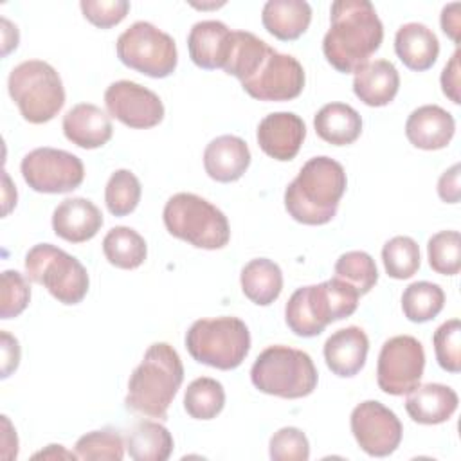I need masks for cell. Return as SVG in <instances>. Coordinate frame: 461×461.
<instances>
[{
	"label": "cell",
	"instance_id": "cell-1",
	"mask_svg": "<svg viewBox=\"0 0 461 461\" xmlns=\"http://www.w3.org/2000/svg\"><path fill=\"white\" fill-rule=\"evenodd\" d=\"M384 25L369 0H335L322 40L326 61L342 74L357 72L380 49Z\"/></svg>",
	"mask_w": 461,
	"mask_h": 461
},
{
	"label": "cell",
	"instance_id": "cell-2",
	"mask_svg": "<svg viewBox=\"0 0 461 461\" xmlns=\"http://www.w3.org/2000/svg\"><path fill=\"white\" fill-rule=\"evenodd\" d=\"M346 185L340 162L326 155L313 157L285 189V209L299 223L324 225L337 214Z\"/></svg>",
	"mask_w": 461,
	"mask_h": 461
},
{
	"label": "cell",
	"instance_id": "cell-3",
	"mask_svg": "<svg viewBox=\"0 0 461 461\" xmlns=\"http://www.w3.org/2000/svg\"><path fill=\"white\" fill-rule=\"evenodd\" d=\"M184 380L180 355L167 342L151 344L128 380L124 403L130 411L164 420Z\"/></svg>",
	"mask_w": 461,
	"mask_h": 461
},
{
	"label": "cell",
	"instance_id": "cell-4",
	"mask_svg": "<svg viewBox=\"0 0 461 461\" xmlns=\"http://www.w3.org/2000/svg\"><path fill=\"white\" fill-rule=\"evenodd\" d=\"M358 297L351 285L337 277L297 288L285 306V322L297 337H317L328 324L353 315Z\"/></svg>",
	"mask_w": 461,
	"mask_h": 461
},
{
	"label": "cell",
	"instance_id": "cell-5",
	"mask_svg": "<svg viewBox=\"0 0 461 461\" xmlns=\"http://www.w3.org/2000/svg\"><path fill=\"white\" fill-rule=\"evenodd\" d=\"M254 387L279 398H304L317 387L319 373L306 351L290 346H268L250 369Z\"/></svg>",
	"mask_w": 461,
	"mask_h": 461
},
{
	"label": "cell",
	"instance_id": "cell-6",
	"mask_svg": "<svg viewBox=\"0 0 461 461\" xmlns=\"http://www.w3.org/2000/svg\"><path fill=\"white\" fill-rule=\"evenodd\" d=\"M167 232L196 249H223L230 240L227 216L194 193L173 194L162 211Z\"/></svg>",
	"mask_w": 461,
	"mask_h": 461
},
{
	"label": "cell",
	"instance_id": "cell-7",
	"mask_svg": "<svg viewBox=\"0 0 461 461\" xmlns=\"http://www.w3.org/2000/svg\"><path fill=\"white\" fill-rule=\"evenodd\" d=\"M7 90L22 117L31 124L52 121L65 104L59 74L41 59H27L16 65L7 77Z\"/></svg>",
	"mask_w": 461,
	"mask_h": 461
},
{
	"label": "cell",
	"instance_id": "cell-8",
	"mask_svg": "<svg viewBox=\"0 0 461 461\" xmlns=\"http://www.w3.org/2000/svg\"><path fill=\"white\" fill-rule=\"evenodd\" d=\"M185 348L196 362L230 371L249 355L250 331L238 317L198 319L185 333Z\"/></svg>",
	"mask_w": 461,
	"mask_h": 461
},
{
	"label": "cell",
	"instance_id": "cell-9",
	"mask_svg": "<svg viewBox=\"0 0 461 461\" xmlns=\"http://www.w3.org/2000/svg\"><path fill=\"white\" fill-rule=\"evenodd\" d=\"M25 274L43 285L61 304H77L85 299L90 277L83 263L50 243H38L25 254Z\"/></svg>",
	"mask_w": 461,
	"mask_h": 461
},
{
	"label": "cell",
	"instance_id": "cell-10",
	"mask_svg": "<svg viewBox=\"0 0 461 461\" xmlns=\"http://www.w3.org/2000/svg\"><path fill=\"white\" fill-rule=\"evenodd\" d=\"M115 50L122 65L155 79L173 74L178 63L175 40L149 22L131 23L117 38Z\"/></svg>",
	"mask_w": 461,
	"mask_h": 461
},
{
	"label": "cell",
	"instance_id": "cell-11",
	"mask_svg": "<svg viewBox=\"0 0 461 461\" xmlns=\"http://www.w3.org/2000/svg\"><path fill=\"white\" fill-rule=\"evenodd\" d=\"M25 184L36 193L61 194L77 189L85 178V166L74 153L56 148H36L20 164Z\"/></svg>",
	"mask_w": 461,
	"mask_h": 461
},
{
	"label": "cell",
	"instance_id": "cell-12",
	"mask_svg": "<svg viewBox=\"0 0 461 461\" xmlns=\"http://www.w3.org/2000/svg\"><path fill=\"white\" fill-rule=\"evenodd\" d=\"M425 369V351L418 339L396 335L382 344L376 382L385 394L402 396L420 385Z\"/></svg>",
	"mask_w": 461,
	"mask_h": 461
},
{
	"label": "cell",
	"instance_id": "cell-13",
	"mask_svg": "<svg viewBox=\"0 0 461 461\" xmlns=\"http://www.w3.org/2000/svg\"><path fill=\"white\" fill-rule=\"evenodd\" d=\"M304 68L290 54L268 49L258 68L241 81L243 90L259 101H290L301 95L304 88Z\"/></svg>",
	"mask_w": 461,
	"mask_h": 461
},
{
	"label": "cell",
	"instance_id": "cell-14",
	"mask_svg": "<svg viewBox=\"0 0 461 461\" xmlns=\"http://www.w3.org/2000/svg\"><path fill=\"white\" fill-rule=\"evenodd\" d=\"M349 425L358 447L371 457H385L393 454L400 447L403 436L400 418L376 400L358 403L351 411Z\"/></svg>",
	"mask_w": 461,
	"mask_h": 461
},
{
	"label": "cell",
	"instance_id": "cell-15",
	"mask_svg": "<svg viewBox=\"0 0 461 461\" xmlns=\"http://www.w3.org/2000/svg\"><path fill=\"white\" fill-rule=\"evenodd\" d=\"M104 104L108 115L135 130L153 128L164 119L160 97L153 90L128 79L115 81L106 88Z\"/></svg>",
	"mask_w": 461,
	"mask_h": 461
},
{
	"label": "cell",
	"instance_id": "cell-16",
	"mask_svg": "<svg viewBox=\"0 0 461 461\" xmlns=\"http://www.w3.org/2000/svg\"><path fill=\"white\" fill-rule=\"evenodd\" d=\"M256 137L265 155L286 162L299 153L306 137V126L294 112H274L259 121Z\"/></svg>",
	"mask_w": 461,
	"mask_h": 461
},
{
	"label": "cell",
	"instance_id": "cell-17",
	"mask_svg": "<svg viewBox=\"0 0 461 461\" xmlns=\"http://www.w3.org/2000/svg\"><path fill=\"white\" fill-rule=\"evenodd\" d=\"M103 227L99 207L81 196L65 198L52 212V230L58 238L70 243L92 240Z\"/></svg>",
	"mask_w": 461,
	"mask_h": 461
},
{
	"label": "cell",
	"instance_id": "cell-18",
	"mask_svg": "<svg viewBox=\"0 0 461 461\" xmlns=\"http://www.w3.org/2000/svg\"><path fill=\"white\" fill-rule=\"evenodd\" d=\"M232 31L220 20L196 22L187 36L189 58L205 70L223 68L230 54Z\"/></svg>",
	"mask_w": 461,
	"mask_h": 461
},
{
	"label": "cell",
	"instance_id": "cell-19",
	"mask_svg": "<svg viewBox=\"0 0 461 461\" xmlns=\"http://www.w3.org/2000/svg\"><path fill=\"white\" fill-rule=\"evenodd\" d=\"M369 351V339L358 326H348L331 333L324 342V360L328 369L340 376L349 378L360 373L366 366Z\"/></svg>",
	"mask_w": 461,
	"mask_h": 461
},
{
	"label": "cell",
	"instance_id": "cell-20",
	"mask_svg": "<svg viewBox=\"0 0 461 461\" xmlns=\"http://www.w3.org/2000/svg\"><path fill=\"white\" fill-rule=\"evenodd\" d=\"M456 131V121L450 112L438 104H423L411 112L405 122L409 142L420 149L434 151L448 146Z\"/></svg>",
	"mask_w": 461,
	"mask_h": 461
},
{
	"label": "cell",
	"instance_id": "cell-21",
	"mask_svg": "<svg viewBox=\"0 0 461 461\" xmlns=\"http://www.w3.org/2000/svg\"><path fill=\"white\" fill-rule=\"evenodd\" d=\"M250 166V149L241 137L220 135L203 151L205 173L221 184L240 180Z\"/></svg>",
	"mask_w": 461,
	"mask_h": 461
},
{
	"label": "cell",
	"instance_id": "cell-22",
	"mask_svg": "<svg viewBox=\"0 0 461 461\" xmlns=\"http://www.w3.org/2000/svg\"><path fill=\"white\" fill-rule=\"evenodd\" d=\"M65 137L83 148L95 149L104 146L113 133L110 115L92 103H79L63 115Z\"/></svg>",
	"mask_w": 461,
	"mask_h": 461
},
{
	"label": "cell",
	"instance_id": "cell-23",
	"mask_svg": "<svg viewBox=\"0 0 461 461\" xmlns=\"http://www.w3.org/2000/svg\"><path fill=\"white\" fill-rule=\"evenodd\" d=\"M459 403L457 393L445 384L416 385L405 398V411L412 421L438 425L450 420Z\"/></svg>",
	"mask_w": 461,
	"mask_h": 461
},
{
	"label": "cell",
	"instance_id": "cell-24",
	"mask_svg": "<svg viewBox=\"0 0 461 461\" xmlns=\"http://www.w3.org/2000/svg\"><path fill=\"white\" fill-rule=\"evenodd\" d=\"M400 88L396 67L387 59L367 61L355 72L353 92L367 106L389 104Z\"/></svg>",
	"mask_w": 461,
	"mask_h": 461
},
{
	"label": "cell",
	"instance_id": "cell-25",
	"mask_svg": "<svg viewBox=\"0 0 461 461\" xmlns=\"http://www.w3.org/2000/svg\"><path fill=\"white\" fill-rule=\"evenodd\" d=\"M394 52L407 68L423 72L436 63L439 56V41L427 25L409 22L396 31Z\"/></svg>",
	"mask_w": 461,
	"mask_h": 461
},
{
	"label": "cell",
	"instance_id": "cell-26",
	"mask_svg": "<svg viewBox=\"0 0 461 461\" xmlns=\"http://www.w3.org/2000/svg\"><path fill=\"white\" fill-rule=\"evenodd\" d=\"M312 22V7L304 0H268L261 11L263 27L281 41L297 40Z\"/></svg>",
	"mask_w": 461,
	"mask_h": 461
},
{
	"label": "cell",
	"instance_id": "cell-27",
	"mask_svg": "<svg viewBox=\"0 0 461 461\" xmlns=\"http://www.w3.org/2000/svg\"><path fill=\"white\" fill-rule=\"evenodd\" d=\"M315 133L328 144L348 146L362 133L360 113L346 103H328L313 117Z\"/></svg>",
	"mask_w": 461,
	"mask_h": 461
},
{
	"label": "cell",
	"instance_id": "cell-28",
	"mask_svg": "<svg viewBox=\"0 0 461 461\" xmlns=\"http://www.w3.org/2000/svg\"><path fill=\"white\" fill-rule=\"evenodd\" d=\"M240 283L249 301L258 306H268L283 290V272L272 259L256 258L241 268Z\"/></svg>",
	"mask_w": 461,
	"mask_h": 461
},
{
	"label": "cell",
	"instance_id": "cell-29",
	"mask_svg": "<svg viewBox=\"0 0 461 461\" xmlns=\"http://www.w3.org/2000/svg\"><path fill=\"white\" fill-rule=\"evenodd\" d=\"M173 436L158 421H139L126 438V450L135 461H166L173 452Z\"/></svg>",
	"mask_w": 461,
	"mask_h": 461
},
{
	"label": "cell",
	"instance_id": "cell-30",
	"mask_svg": "<svg viewBox=\"0 0 461 461\" xmlns=\"http://www.w3.org/2000/svg\"><path fill=\"white\" fill-rule=\"evenodd\" d=\"M103 254L110 265L122 270H133L144 263L148 245L135 229L119 225L106 232L103 240Z\"/></svg>",
	"mask_w": 461,
	"mask_h": 461
},
{
	"label": "cell",
	"instance_id": "cell-31",
	"mask_svg": "<svg viewBox=\"0 0 461 461\" xmlns=\"http://www.w3.org/2000/svg\"><path fill=\"white\" fill-rule=\"evenodd\" d=\"M445 306V292L430 281L411 283L402 294V310L411 322H427Z\"/></svg>",
	"mask_w": 461,
	"mask_h": 461
},
{
	"label": "cell",
	"instance_id": "cell-32",
	"mask_svg": "<svg viewBox=\"0 0 461 461\" xmlns=\"http://www.w3.org/2000/svg\"><path fill=\"white\" fill-rule=\"evenodd\" d=\"M223 407L225 389L211 376L193 380L184 393V409L194 420H212L223 411Z\"/></svg>",
	"mask_w": 461,
	"mask_h": 461
},
{
	"label": "cell",
	"instance_id": "cell-33",
	"mask_svg": "<svg viewBox=\"0 0 461 461\" xmlns=\"http://www.w3.org/2000/svg\"><path fill=\"white\" fill-rule=\"evenodd\" d=\"M270 45L249 31H232L230 54L223 70L240 81H245L259 65Z\"/></svg>",
	"mask_w": 461,
	"mask_h": 461
},
{
	"label": "cell",
	"instance_id": "cell-34",
	"mask_svg": "<svg viewBox=\"0 0 461 461\" xmlns=\"http://www.w3.org/2000/svg\"><path fill=\"white\" fill-rule=\"evenodd\" d=\"M335 276L344 283L351 285L358 295H366L378 281V268L375 259L364 250H349L344 252L335 261Z\"/></svg>",
	"mask_w": 461,
	"mask_h": 461
},
{
	"label": "cell",
	"instance_id": "cell-35",
	"mask_svg": "<svg viewBox=\"0 0 461 461\" xmlns=\"http://www.w3.org/2000/svg\"><path fill=\"white\" fill-rule=\"evenodd\" d=\"M142 187L130 169H117L110 175L104 187L106 209L113 216H128L140 202Z\"/></svg>",
	"mask_w": 461,
	"mask_h": 461
},
{
	"label": "cell",
	"instance_id": "cell-36",
	"mask_svg": "<svg viewBox=\"0 0 461 461\" xmlns=\"http://www.w3.org/2000/svg\"><path fill=\"white\" fill-rule=\"evenodd\" d=\"M382 261L389 277L409 279L421 265L420 247L409 236H394L385 241L382 249Z\"/></svg>",
	"mask_w": 461,
	"mask_h": 461
},
{
	"label": "cell",
	"instance_id": "cell-37",
	"mask_svg": "<svg viewBox=\"0 0 461 461\" xmlns=\"http://www.w3.org/2000/svg\"><path fill=\"white\" fill-rule=\"evenodd\" d=\"M126 443L115 429H101L83 434L74 447L77 459L85 461H121Z\"/></svg>",
	"mask_w": 461,
	"mask_h": 461
},
{
	"label": "cell",
	"instance_id": "cell-38",
	"mask_svg": "<svg viewBox=\"0 0 461 461\" xmlns=\"http://www.w3.org/2000/svg\"><path fill=\"white\" fill-rule=\"evenodd\" d=\"M430 268L441 276H456L461 268V236L457 230H439L427 241Z\"/></svg>",
	"mask_w": 461,
	"mask_h": 461
},
{
	"label": "cell",
	"instance_id": "cell-39",
	"mask_svg": "<svg viewBox=\"0 0 461 461\" xmlns=\"http://www.w3.org/2000/svg\"><path fill=\"white\" fill-rule=\"evenodd\" d=\"M436 360L441 369L448 373H459L461 369V322L450 319L443 322L432 337Z\"/></svg>",
	"mask_w": 461,
	"mask_h": 461
},
{
	"label": "cell",
	"instance_id": "cell-40",
	"mask_svg": "<svg viewBox=\"0 0 461 461\" xmlns=\"http://www.w3.org/2000/svg\"><path fill=\"white\" fill-rule=\"evenodd\" d=\"M31 301V286L27 277L18 270L2 272V288H0V317L13 319L18 317Z\"/></svg>",
	"mask_w": 461,
	"mask_h": 461
},
{
	"label": "cell",
	"instance_id": "cell-41",
	"mask_svg": "<svg viewBox=\"0 0 461 461\" xmlns=\"http://www.w3.org/2000/svg\"><path fill=\"white\" fill-rule=\"evenodd\" d=\"M268 454L272 461H306L310 457V443L301 429L283 427L272 434Z\"/></svg>",
	"mask_w": 461,
	"mask_h": 461
},
{
	"label": "cell",
	"instance_id": "cell-42",
	"mask_svg": "<svg viewBox=\"0 0 461 461\" xmlns=\"http://www.w3.org/2000/svg\"><path fill=\"white\" fill-rule=\"evenodd\" d=\"M79 7L83 11V16L92 25L99 29H110L126 18L130 11V2L128 0H81Z\"/></svg>",
	"mask_w": 461,
	"mask_h": 461
},
{
	"label": "cell",
	"instance_id": "cell-43",
	"mask_svg": "<svg viewBox=\"0 0 461 461\" xmlns=\"http://www.w3.org/2000/svg\"><path fill=\"white\" fill-rule=\"evenodd\" d=\"M441 90L454 104L461 103V95H459V49L454 50L452 58L448 59V63L445 65V68L441 72Z\"/></svg>",
	"mask_w": 461,
	"mask_h": 461
},
{
	"label": "cell",
	"instance_id": "cell-44",
	"mask_svg": "<svg viewBox=\"0 0 461 461\" xmlns=\"http://www.w3.org/2000/svg\"><path fill=\"white\" fill-rule=\"evenodd\" d=\"M459 171H461V166L454 164L438 180V194L447 203H457L459 202V196H461Z\"/></svg>",
	"mask_w": 461,
	"mask_h": 461
},
{
	"label": "cell",
	"instance_id": "cell-45",
	"mask_svg": "<svg viewBox=\"0 0 461 461\" xmlns=\"http://www.w3.org/2000/svg\"><path fill=\"white\" fill-rule=\"evenodd\" d=\"M0 337H2V378H7L13 371H16L20 364V344L7 331H2Z\"/></svg>",
	"mask_w": 461,
	"mask_h": 461
},
{
	"label": "cell",
	"instance_id": "cell-46",
	"mask_svg": "<svg viewBox=\"0 0 461 461\" xmlns=\"http://www.w3.org/2000/svg\"><path fill=\"white\" fill-rule=\"evenodd\" d=\"M459 7L461 4L459 2H452L448 5L443 7L441 11V29L443 32L454 41L457 43L459 41V32H461V18H459Z\"/></svg>",
	"mask_w": 461,
	"mask_h": 461
},
{
	"label": "cell",
	"instance_id": "cell-47",
	"mask_svg": "<svg viewBox=\"0 0 461 461\" xmlns=\"http://www.w3.org/2000/svg\"><path fill=\"white\" fill-rule=\"evenodd\" d=\"M34 457H77L76 452H67L61 445H49L47 450H41L38 454H34Z\"/></svg>",
	"mask_w": 461,
	"mask_h": 461
}]
</instances>
